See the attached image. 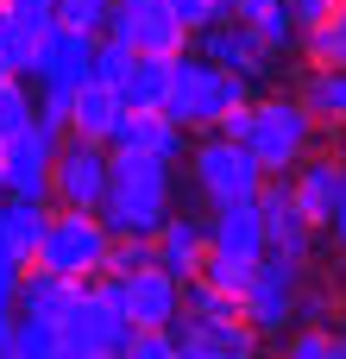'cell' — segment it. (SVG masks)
Listing matches in <instances>:
<instances>
[{
    "instance_id": "83f0119b",
    "label": "cell",
    "mask_w": 346,
    "mask_h": 359,
    "mask_svg": "<svg viewBox=\"0 0 346 359\" xmlns=\"http://www.w3.org/2000/svg\"><path fill=\"white\" fill-rule=\"evenodd\" d=\"M252 32H258V44H265V50H277V57H290V50H296V38H303V25H296V13H290L284 0H277L265 19H252Z\"/></svg>"
},
{
    "instance_id": "30bf717a",
    "label": "cell",
    "mask_w": 346,
    "mask_h": 359,
    "mask_svg": "<svg viewBox=\"0 0 346 359\" xmlns=\"http://www.w3.org/2000/svg\"><path fill=\"white\" fill-rule=\"evenodd\" d=\"M101 32L113 44H126V50H158V57L189 50V25L170 13V0H113Z\"/></svg>"
},
{
    "instance_id": "8d00e7d4",
    "label": "cell",
    "mask_w": 346,
    "mask_h": 359,
    "mask_svg": "<svg viewBox=\"0 0 346 359\" xmlns=\"http://www.w3.org/2000/svg\"><path fill=\"white\" fill-rule=\"evenodd\" d=\"M50 359H101V353H88L82 341H69V334L57 328V347H50Z\"/></svg>"
},
{
    "instance_id": "e0dca14e",
    "label": "cell",
    "mask_w": 346,
    "mask_h": 359,
    "mask_svg": "<svg viewBox=\"0 0 346 359\" xmlns=\"http://www.w3.org/2000/svg\"><path fill=\"white\" fill-rule=\"evenodd\" d=\"M284 183H290L296 208H303L315 227H328V215H334V196H340V158L315 145L303 164H290V170H284Z\"/></svg>"
},
{
    "instance_id": "5bb4252c",
    "label": "cell",
    "mask_w": 346,
    "mask_h": 359,
    "mask_svg": "<svg viewBox=\"0 0 346 359\" xmlns=\"http://www.w3.org/2000/svg\"><path fill=\"white\" fill-rule=\"evenodd\" d=\"M113 297H120L132 328H170L183 316V284L170 271H158V265H145L132 278H113Z\"/></svg>"
},
{
    "instance_id": "5b68a950",
    "label": "cell",
    "mask_w": 346,
    "mask_h": 359,
    "mask_svg": "<svg viewBox=\"0 0 346 359\" xmlns=\"http://www.w3.org/2000/svg\"><path fill=\"white\" fill-rule=\"evenodd\" d=\"M296 297H303V265L284 252H258V265L240 290V316L258 328V341H284L296 328Z\"/></svg>"
},
{
    "instance_id": "4316f807",
    "label": "cell",
    "mask_w": 346,
    "mask_h": 359,
    "mask_svg": "<svg viewBox=\"0 0 346 359\" xmlns=\"http://www.w3.org/2000/svg\"><path fill=\"white\" fill-rule=\"evenodd\" d=\"M145 265H158V252H151V233H113L107 240V278H132V271H145Z\"/></svg>"
},
{
    "instance_id": "d6a6232c",
    "label": "cell",
    "mask_w": 346,
    "mask_h": 359,
    "mask_svg": "<svg viewBox=\"0 0 346 359\" xmlns=\"http://www.w3.org/2000/svg\"><path fill=\"white\" fill-rule=\"evenodd\" d=\"M19 278H25V259H13V252L0 246V334H6V322H13V297H19Z\"/></svg>"
},
{
    "instance_id": "4fadbf2b",
    "label": "cell",
    "mask_w": 346,
    "mask_h": 359,
    "mask_svg": "<svg viewBox=\"0 0 346 359\" xmlns=\"http://www.w3.org/2000/svg\"><path fill=\"white\" fill-rule=\"evenodd\" d=\"M88 76H95V32H76V25H50V32L38 38V57H32V82H38V88H63V95H76Z\"/></svg>"
},
{
    "instance_id": "7c38bea8",
    "label": "cell",
    "mask_w": 346,
    "mask_h": 359,
    "mask_svg": "<svg viewBox=\"0 0 346 359\" xmlns=\"http://www.w3.org/2000/svg\"><path fill=\"white\" fill-rule=\"evenodd\" d=\"M57 139H63V133L38 126V120H25L13 139H0V196H32V202H44Z\"/></svg>"
},
{
    "instance_id": "1f68e13d",
    "label": "cell",
    "mask_w": 346,
    "mask_h": 359,
    "mask_svg": "<svg viewBox=\"0 0 346 359\" xmlns=\"http://www.w3.org/2000/svg\"><path fill=\"white\" fill-rule=\"evenodd\" d=\"M113 13V0H57V25H76V32H101Z\"/></svg>"
},
{
    "instance_id": "8992f818",
    "label": "cell",
    "mask_w": 346,
    "mask_h": 359,
    "mask_svg": "<svg viewBox=\"0 0 346 359\" xmlns=\"http://www.w3.org/2000/svg\"><path fill=\"white\" fill-rule=\"evenodd\" d=\"M189 183H195V196L208 202V208H227V202H252L258 196V183H265V170H258V158L246 151V145H233V139H221V133H208L202 145H189Z\"/></svg>"
},
{
    "instance_id": "f35d334b",
    "label": "cell",
    "mask_w": 346,
    "mask_h": 359,
    "mask_svg": "<svg viewBox=\"0 0 346 359\" xmlns=\"http://www.w3.org/2000/svg\"><path fill=\"white\" fill-rule=\"evenodd\" d=\"M340 359H346V341H340Z\"/></svg>"
},
{
    "instance_id": "836d02e7",
    "label": "cell",
    "mask_w": 346,
    "mask_h": 359,
    "mask_svg": "<svg viewBox=\"0 0 346 359\" xmlns=\"http://www.w3.org/2000/svg\"><path fill=\"white\" fill-rule=\"evenodd\" d=\"M170 13H177L189 32H202L208 19H221V0H170Z\"/></svg>"
},
{
    "instance_id": "74e56055",
    "label": "cell",
    "mask_w": 346,
    "mask_h": 359,
    "mask_svg": "<svg viewBox=\"0 0 346 359\" xmlns=\"http://www.w3.org/2000/svg\"><path fill=\"white\" fill-rule=\"evenodd\" d=\"M334 334L346 341V290H340V309H334Z\"/></svg>"
},
{
    "instance_id": "6da1fadb",
    "label": "cell",
    "mask_w": 346,
    "mask_h": 359,
    "mask_svg": "<svg viewBox=\"0 0 346 359\" xmlns=\"http://www.w3.org/2000/svg\"><path fill=\"white\" fill-rule=\"evenodd\" d=\"M170 208H177V164L151 151H113L107 196H101L107 233H158Z\"/></svg>"
},
{
    "instance_id": "d590c367",
    "label": "cell",
    "mask_w": 346,
    "mask_h": 359,
    "mask_svg": "<svg viewBox=\"0 0 346 359\" xmlns=\"http://www.w3.org/2000/svg\"><path fill=\"white\" fill-rule=\"evenodd\" d=\"M271 6H277V0H227V19H246V25H252V19H265Z\"/></svg>"
},
{
    "instance_id": "7402d4cb",
    "label": "cell",
    "mask_w": 346,
    "mask_h": 359,
    "mask_svg": "<svg viewBox=\"0 0 346 359\" xmlns=\"http://www.w3.org/2000/svg\"><path fill=\"white\" fill-rule=\"evenodd\" d=\"M164 88H170V57H158V50H132V63H126L120 82H113V95H120L132 114L164 107Z\"/></svg>"
},
{
    "instance_id": "7a4b0ae2",
    "label": "cell",
    "mask_w": 346,
    "mask_h": 359,
    "mask_svg": "<svg viewBox=\"0 0 346 359\" xmlns=\"http://www.w3.org/2000/svg\"><path fill=\"white\" fill-rule=\"evenodd\" d=\"M246 114H252L246 151L258 158L265 177H284L290 164H303V158L321 145V126H315V114L296 101V88H258V95L246 101Z\"/></svg>"
},
{
    "instance_id": "ab89813d",
    "label": "cell",
    "mask_w": 346,
    "mask_h": 359,
    "mask_svg": "<svg viewBox=\"0 0 346 359\" xmlns=\"http://www.w3.org/2000/svg\"><path fill=\"white\" fill-rule=\"evenodd\" d=\"M221 13H227V0H221Z\"/></svg>"
},
{
    "instance_id": "277c9868",
    "label": "cell",
    "mask_w": 346,
    "mask_h": 359,
    "mask_svg": "<svg viewBox=\"0 0 346 359\" xmlns=\"http://www.w3.org/2000/svg\"><path fill=\"white\" fill-rule=\"evenodd\" d=\"M107 240H113V233H107V221H101L95 208H50V221H44V233H38V246H32V265L88 284V278H101V265H107Z\"/></svg>"
},
{
    "instance_id": "44dd1931",
    "label": "cell",
    "mask_w": 346,
    "mask_h": 359,
    "mask_svg": "<svg viewBox=\"0 0 346 359\" xmlns=\"http://www.w3.org/2000/svg\"><path fill=\"white\" fill-rule=\"evenodd\" d=\"M76 278H63V271H44V265H25V278H19V297H13V316H44V322H63L69 316V303H76Z\"/></svg>"
},
{
    "instance_id": "f1b7e54d",
    "label": "cell",
    "mask_w": 346,
    "mask_h": 359,
    "mask_svg": "<svg viewBox=\"0 0 346 359\" xmlns=\"http://www.w3.org/2000/svg\"><path fill=\"white\" fill-rule=\"evenodd\" d=\"M284 359H340V334H334V328L296 322V328L284 334Z\"/></svg>"
},
{
    "instance_id": "8fae6325",
    "label": "cell",
    "mask_w": 346,
    "mask_h": 359,
    "mask_svg": "<svg viewBox=\"0 0 346 359\" xmlns=\"http://www.w3.org/2000/svg\"><path fill=\"white\" fill-rule=\"evenodd\" d=\"M252 208H258V227H265V252H284V259H296V265L315 259V233H321V227L296 208V196H290L284 177H265L258 196H252Z\"/></svg>"
},
{
    "instance_id": "d6986e66",
    "label": "cell",
    "mask_w": 346,
    "mask_h": 359,
    "mask_svg": "<svg viewBox=\"0 0 346 359\" xmlns=\"http://www.w3.org/2000/svg\"><path fill=\"white\" fill-rule=\"evenodd\" d=\"M208 252H227V259H258L265 252V227H258V208L252 202H227V208H208Z\"/></svg>"
},
{
    "instance_id": "f546056e",
    "label": "cell",
    "mask_w": 346,
    "mask_h": 359,
    "mask_svg": "<svg viewBox=\"0 0 346 359\" xmlns=\"http://www.w3.org/2000/svg\"><path fill=\"white\" fill-rule=\"evenodd\" d=\"M334 309H340V290H334V278H328V284H309V278H303L296 322H309V328H334Z\"/></svg>"
},
{
    "instance_id": "cb8c5ba5",
    "label": "cell",
    "mask_w": 346,
    "mask_h": 359,
    "mask_svg": "<svg viewBox=\"0 0 346 359\" xmlns=\"http://www.w3.org/2000/svg\"><path fill=\"white\" fill-rule=\"evenodd\" d=\"M296 50H303V63H315V69H346V0H334V6L296 38Z\"/></svg>"
},
{
    "instance_id": "9c48e42d",
    "label": "cell",
    "mask_w": 346,
    "mask_h": 359,
    "mask_svg": "<svg viewBox=\"0 0 346 359\" xmlns=\"http://www.w3.org/2000/svg\"><path fill=\"white\" fill-rule=\"evenodd\" d=\"M69 341H82L88 353H120L126 341H132V322H126V309H120V297H113V278L101 271V278H88L82 290H76V303H69V316L57 322Z\"/></svg>"
},
{
    "instance_id": "ffe728a7",
    "label": "cell",
    "mask_w": 346,
    "mask_h": 359,
    "mask_svg": "<svg viewBox=\"0 0 346 359\" xmlns=\"http://www.w3.org/2000/svg\"><path fill=\"white\" fill-rule=\"evenodd\" d=\"M120 114H126V101H120L107 82H95V76L69 95V133H76V139L107 145V139H113V126H120Z\"/></svg>"
},
{
    "instance_id": "9a60e30c",
    "label": "cell",
    "mask_w": 346,
    "mask_h": 359,
    "mask_svg": "<svg viewBox=\"0 0 346 359\" xmlns=\"http://www.w3.org/2000/svg\"><path fill=\"white\" fill-rule=\"evenodd\" d=\"M107 151H151V158H164V164H183L189 158V133L170 120V114H120V126H113V139H107Z\"/></svg>"
},
{
    "instance_id": "603a6c76",
    "label": "cell",
    "mask_w": 346,
    "mask_h": 359,
    "mask_svg": "<svg viewBox=\"0 0 346 359\" xmlns=\"http://www.w3.org/2000/svg\"><path fill=\"white\" fill-rule=\"evenodd\" d=\"M44 221H50V202H32V196H0V246H6L13 259H25V265H32V246H38Z\"/></svg>"
},
{
    "instance_id": "52a82bcc",
    "label": "cell",
    "mask_w": 346,
    "mask_h": 359,
    "mask_svg": "<svg viewBox=\"0 0 346 359\" xmlns=\"http://www.w3.org/2000/svg\"><path fill=\"white\" fill-rule=\"evenodd\" d=\"M189 38H195V57H208V63L246 76L252 88H277V82H284V57L265 50L246 19H227V13H221V19H208L202 32H189Z\"/></svg>"
},
{
    "instance_id": "ba28073f",
    "label": "cell",
    "mask_w": 346,
    "mask_h": 359,
    "mask_svg": "<svg viewBox=\"0 0 346 359\" xmlns=\"http://www.w3.org/2000/svg\"><path fill=\"white\" fill-rule=\"evenodd\" d=\"M107 170H113V151H107V145L63 133V139H57V158H50V189H44V202H50V208H95V215H101Z\"/></svg>"
},
{
    "instance_id": "2e32d148",
    "label": "cell",
    "mask_w": 346,
    "mask_h": 359,
    "mask_svg": "<svg viewBox=\"0 0 346 359\" xmlns=\"http://www.w3.org/2000/svg\"><path fill=\"white\" fill-rule=\"evenodd\" d=\"M151 252H158V271H170L177 284H189V278L202 271V259H208V227H202L195 215L170 208L164 227L151 233Z\"/></svg>"
},
{
    "instance_id": "ac0fdd59",
    "label": "cell",
    "mask_w": 346,
    "mask_h": 359,
    "mask_svg": "<svg viewBox=\"0 0 346 359\" xmlns=\"http://www.w3.org/2000/svg\"><path fill=\"white\" fill-rule=\"evenodd\" d=\"M296 101L315 114V126H321L328 145H346V69H315V63H303Z\"/></svg>"
},
{
    "instance_id": "d4e9b609",
    "label": "cell",
    "mask_w": 346,
    "mask_h": 359,
    "mask_svg": "<svg viewBox=\"0 0 346 359\" xmlns=\"http://www.w3.org/2000/svg\"><path fill=\"white\" fill-rule=\"evenodd\" d=\"M233 316H240V297L214 290L208 278H189V284H183V322H195V328H221V322H233Z\"/></svg>"
},
{
    "instance_id": "3957f363",
    "label": "cell",
    "mask_w": 346,
    "mask_h": 359,
    "mask_svg": "<svg viewBox=\"0 0 346 359\" xmlns=\"http://www.w3.org/2000/svg\"><path fill=\"white\" fill-rule=\"evenodd\" d=\"M252 95H258V88H252L246 76H233V69H221V63H208V57L177 50V57H170V88H164V107H158V114H170L183 133H214V120H221L227 107L252 101Z\"/></svg>"
},
{
    "instance_id": "484cf974",
    "label": "cell",
    "mask_w": 346,
    "mask_h": 359,
    "mask_svg": "<svg viewBox=\"0 0 346 359\" xmlns=\"http://www.w3.org/2000/svg\"><path fill=\"white\" fill-rule=\"evenodd\" d=\"M38 25H25V19H13L6 6H0V63L13 69V76H32V57H38Z\"/></svg>"
},
{
    "instance_id": "60d3db41",
    "label": "cell",
    "mask_w": 346,
    "mask_h": 359,
    "mask_svg": "<svg viewBox=\"0 0 346 359\" xmlns=\"http://www.w3.org/2000/svg\"><path fill=\"white\" fill-rule=\"evenodd\" d=\"M328 6H334V0H328Z\"/></svg>"
},
{
    "instance_id": "4dcf8cb0",
    "label": "cell",
    "mask_w": 346,
    "mask_h": 359,
    "mask_svg": "<svg viewBox=\"0 0 346 359\" xmlns=\"http://www.w3.org/2000/svg\"><path fill=\"white\" fill-rule=\"evenodd\" d=\"M32 107H38V101H32L25 76H6V82H0V139H13V133L32 120Z\"/></svg>"
},
{
    "instance_id": "e575fe53",
    "label": "cell",
    "mask_w": 346,
    "mask_h": 359,
    "mask_svg": "<svg viewBox=\"0 0 346 359\" xmlns=\"http://www.w3.org/2000/svg\"><path fill=\"white\" fill-rule=\"evenodd\" d=\"M328 233H334V246H340V259H346V151H340V196H334V215H328Z\"/></svg>"
}]
</instances>
